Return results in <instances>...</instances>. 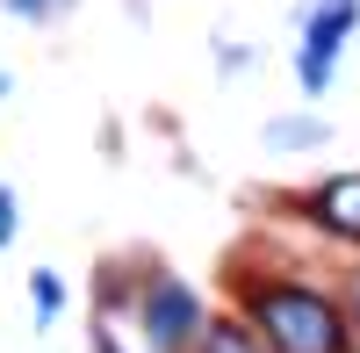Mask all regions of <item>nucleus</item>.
Listing matches in <instances>:
<instances>
[{
  "label": "nucleus",
  "mask_w": 360,
  "mask_h": 353,
  "mask_svg": "<svg viewBox=\"0 0 360 353\" xmlns=\"http://www.w3.org/2000/svg\"><path fill=\"white\" fill-rule=\"evenodd\" d=\"M310 137H324L317 123H274L266 130V144H310Z\"/></svg>",
  "instance_id": "423d86ee"
},
{
  "label": "nucleus",
  "mask_w": 360,
  "mask_h": 353,
  "mask_svg": "<svg viewBox=\"0 0 360 353\" xmlns=\"http://www.w3.org/2000/svg\"><path fill=\"white\" fill-rule=\"evenodd\" d=\"M353 303H360V288H353Z\"/></svg>",
  "instance_id": "1a4fd4ad"
},
{
  "label": "nucleus",
  "mask_w": 360,
  "mask_h": 353,
  "mask_svg": "<svg viewBox=\"0 0 360 353\" xmlns=\"http://www.w3.org/2000/svg\"><path fill=\"white\" fill-rule=\"evenodd\" d=\"M8 231H15V195L0 188V245H8Z\"/></svg>",
  "instance_id": "6e6552de"
},
{
  "label": "nucleus",
  "mask_w": 360,
  "mask_h": 353,
  "mask_svg": "<svg viewBox=\"0 0 360 353\" xmlns=\"http://www.w3.org/2000/svg\"><path fill=\"white\" fill-rule=\"evenodd\" d=\"M29 296H37V310L51 317L58 303H65V288H58V274H37V281H29Z\"/></svg>",
  "instance_id": "39448f33"
},
{
  "label": "nucleus",
  "mask_w": 360,
  "mask_h": 353,
  "mask_svg": "<svg viewBox=\"0 0 360 353\" xmlns=\"http://www.w3.org/2000/svg\"><path fill=\"white\" fill-rule=\"evenodd\" d=\"M202 353H252V346H245V332H231V325H217V332H209V346H202Z\"/></svg>",
  "instance_id": "0eeeda50"
},
{
  "label": "nucleus",
  "mask_w": 360,
  "mask_h": 353,
  "mask_svg": "<svg viewBox=\"0 0 360 353\" xmlns=\"http://www.w3.org/2000/svg\"><path fill=\"white\" fill-rule=\"evenodd\" d=\"M259 325L274 332L281 353H339V317L310 288H266L259 296Z\"/></svg>",
  "instance_id": "f257e3e1"
},
{
  "label": "nucleus",
  "mask_w": 360,
  "mask_h": 353,
  "mask_svg": "<svg viewBox=\"0 0 360 353\" xmlns=\"http://www.w3.org/2000/svg\"><path fill=\"white\" fill-rule=\"evenodd\" d=\"M317 217L339 231V238H360V173H346V181H332L317 195Z\"/></svg>",
  "instance_id": "20e7f679"
},
{
  "label": "nucleus",
  "mask_w": 360,
  "mask_h": 353,
  "mask_svg": "<svg viewBox=\"0 0 360 353\" xmlns=\"http://www.w3.org/2000/svg\"><path fill=\"white\" fill-rule=\"evenodd\" d=\"M144 332H152V346H180L195 332V296L180 281H152V296H144Z\"/></svg>",
  "instance_id": "f03ea898"
},
{
  "label": "nucleus",
  "mask_w": 360,
  "mask_h": 353,
  "mask_svg": "<svg viewBox=\"0 0 360 353\" xmlns=\"http://www.w3.org/2000/svg\"><path fill=\"white\" fill-rule=\"evenodd\" d=\"M346 22H353V0H324V8H317V22H310V51H303V79H310V86H324V58L339 51Z\"/></svg>",
  "instance_id": "7ed1b4c3"
}]
</instances>
